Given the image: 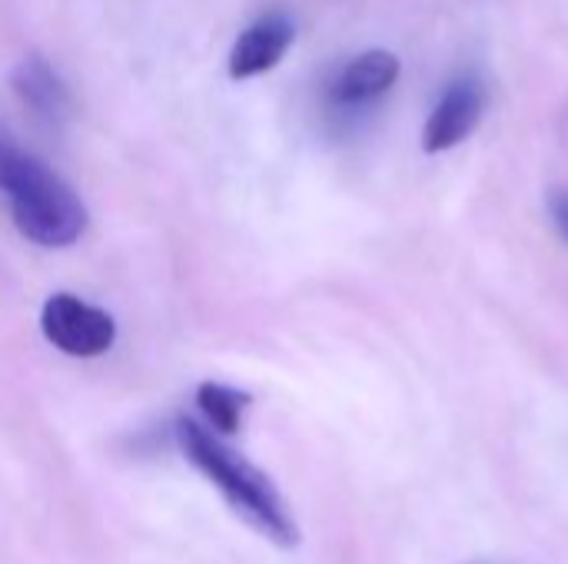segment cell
<instances>
[{"label": "cell", "mask_w": 568, "mask_h": 564, "mask_svg": "<svg viewBox=\"0 0 568 564\" xmlns=\"http://www.w3.org/2000/svg\"><path fill=\"white\" fill-rule=\"evenodd\" d=\"M176 439L190 465L203 472V479L226 499V505L250 529H256L263 539H270L280 548H293L300 542V525L266 472L250 465L243 455L223 445L216 432H210L193 419H183L176 425Z\"/></svg>", "instance_id": "cell-1"}, {"label": "cell", "mask_w": 568, "mask_h": 564, "mask_svg": "<svg viewBox=\"0 0 568 564\" xmlns=\"http://www.w3.org/2000/svg\"><path fill=\"white\" fill-rule=\"evenodd\" d=\"M0 193L20 236L43 249H67L87 229V206L73 186L7 133H0Z\"/></svg>", "instance_id": "cell-2"}, {"label": "cell", "mask_w": 568, "mask_h": 564, "mask_svg": "<svg viewBox=\"0 0 568 564\" xmlns=\"http://www.w3.org/2000/svg\"><path fill=\"white\" fill-rule=\"evenodd\" d=\"M40 329L53 349L73 359H97L116 342L113 316L73 293H57L43 302Z\"/></svg>", "instance_id": "cell-3"}, {"label": "cell", "mask_w": 568, "mask_h": 564, "mask_svg": "<svg viewBox=\"0 0 568 564\" xmlns=\"http://www.w3.org/2000/svg\"><path fill=\"white\" fill-rule=\"evenodd\" d=\"M483 113H486V86H483V80L473 76V73H463V76L449 80V86L443 90V96L436 100V106L426 116L423 150L426 153H446V150L459 146L463 140L473 136Z\"/></svg>", "instance_id": "cell-4"}, {"label": "cell", "mask_w": 568, "mask_h": 564, "mask_svg": "<svg viewBox=\"0 0 568 564\" xmlns=\"http://www.w3.org/2000/svg\"><path fill=\"white\" fill-rule=\"evenodd\" d=\"M296 40V23L290 13L283 10H270L263 17H256L233 43L226 70L233 80H253L270 73L293 47Z\"/></svg>", "instance_id": "cell-5"}, {"label": "cell", "mask_w": 568, "mask_h": 564, "mask_svg": "<svg viewBox=\"0 0 568 564\" xmlns=\"http://www.w3.org/2000/svg\"><path fill=\"white\" fill-rule=\"evenodd\" d=\"M399 70L403 63L393 50H366L336 70L329 80V103L336 110H363L396 86Z\"/></svg>", "instance_id": "cell-6"}, {"label": "cell", "mask_w": 568, "mask_h": 564, "mask_svg": "<svg viewBox=\"0 0 568 564\" xmlns=\"http://www.w3.org/2000/svg\"><path fill=\"white\" fill-rule=\"evenodd\" d=\"M10 86L17 93V100L43 123V126H60L70 116V90L63 83V76L40 57V53H27L13 73H10Z\"/></svg>", "instance_id": "cell-7"}, {"label": "cell", "mask_w": 568, "mask_h": 564, "mask_svg": "<svg viewBox=\"0 0 568 564\" xmlns=\"http://www.w3.org/2000/svg\"><path fill=\"white\" fill-rule=\"evenodd\" d=\"M196 402H200V412L206 416L210 429L213 432H223V435H233L240 425H243V412L250 409V396L233 389V386H223V382H203L196 389Z\"/></svg>", "instance_id": "cell-8"}, {"label": "cell", "mask_w": 568, "mask_h": 564, "mask_svg": "<svg viewBox=\"0 0 568 564\" xmlns=\"http://www.w3.org/2000/svg\"><path fill=\"white\" fill-rule=\"evenodd\" d=\"M549 213H552L556 229L562 233V239L568 243V189H552L549 193Z\"/></svg>", "instance_id": "cell-9"}]
</instances>
